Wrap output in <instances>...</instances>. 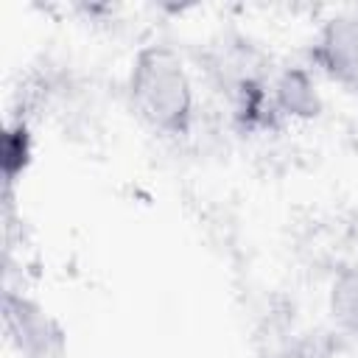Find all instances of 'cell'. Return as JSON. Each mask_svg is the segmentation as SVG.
I'll list each match as a JSON object with an SVG mask.
<instances>
[{
    "label": "cell",
    "mask_w": 358,
    "mask_h": 358,
    "mask_svg": "<svg viewBox=\"0 0 358 358\" xmlns=\"http://www.w3.org/2000/svg\"><path fill=\"white\" fill-rule=\"evenodd\" d=\"M313 56L333 78L358 90V17L330 20Z\"/></svg>",
    "instance_id": "3"
},
{
    "label": "cell",
    "mask_w": 358,
    "mask_h": 358,
    "mask_svg": "<svg viewBox=\"0 0 358 358\" xmlns=\"http://www.w3.org/2000/svg\"><path fill=\"white\" fill-rule=\"evenodd\" d=\"M336 308H338V316L352 330H358V280H347V282L338 285V291H336Z\"/></svg>",
    "instance_id": "5"
},
{
    "label": "cell",
    "mask_w": 358,
    "mask_h": 358,
    "mask_svg": "<svg viewBox=\"0 0 358 358\" xmlns=\"http://www.w3.org/2000/svg\"><path fill=\"white\" fill-rule=\"evenodd\" d=\"M6 319H8V333L25 358H62V347H64L62 330L34 302L8 296Z\"/></svg>",
    "instance_id": "2"
},
{
    "label": "cell",
    "mask_w": 358,
    "mask_h": 358,
    "mask_svg": "<svg viewBox=\"0 0 358 358\" xmlns=\"http://www.w3.org/2000/svg\"><path fill=\"white\" fill-rule=\"evenodd\" d=\"M131 98L143 117L157 129L182 134L190 117V87L182 64L165 48H148L137 56L131 73Z\"/></svg>",
    "instance_id": "1"
},
{
    "label": "cell",
    "mask_w": 358,
    "mask_h": 358,
    "mask_svg": "<svg viewBox=\"0 0 358 358\" xmlns=\"http://www.w3.org/2000/svg\"><path fill=\"white\" fill-rule=\"evenodd\" d=\"M28 159V131L25 129H11L6 134V176H14L20 165Z\"/></svg>",
    "instance_id": "4"
}]
</instances>
